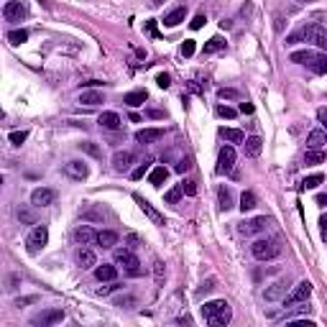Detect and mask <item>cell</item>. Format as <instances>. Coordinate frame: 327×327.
<instances>
[{
    "label": "cell",
    "mask_w": 327,
    "mask_h": 327,
    "mask_svg": "<svg viewBox=\"0 0 327 327\" xmlns=\"http://www.w3.org/2000/svg\"><path fill=\"white\" fill-rule=\"evenodd\" d=\"M202 317H205L212 327H225L230 322L233 312H230V304L225 299H212L202 304Z\"/></svg>",
    "instance_id": "6da1fadb"
},
{
    "label": "cell",
    "mask_w": 327,
    "mask_h": 327,
    "mask_svg": "<svg viewBox=\"0 0 327 327\" xmlns=\"http://www.w3.org/2000/svg\"><path fill=\"white\" fill-rule=\"evenodd\" d=\"M251 253H253V258H258V261H271V258H276L281 253V245L274 238H258L251 245Z\"/></svg>",
    "instance_id": "7a4b0ae2"
},
{
    "label": "cell",
    "mask_w": 327,
    "mask_h": 327,
    "mask_svg": "<svg viewBox=\"0 0 327 327\" xmlns=\"http://www.w3.org/2000/svg\"><path fill=\"white\" fill-rule=\"evenodd\" d=\"M115 266H123L131 276L141 274V261L136 258V253H133L131 248H118L115 251Z\"/></svg>",
    "instance_id": "3957f363"
},
{
    "label": "cell",
    "mask_w": 327,
    "mask_h": 327,
    "mask_svg": "<svg viewBox=\"0 0 327 327\" xmlns=\"http://www.w3.org/2000/svg\"><path fill=\"white\" fill-rule=\"evenodd\" d=\"M309 294H312V284L309 281H299L289 294H284V307L291 309V307H297V304H304L309 299Z\"/></svg>",
    "instance_id": "277c9868"
},
{
    "label": "cell",
    "mask_w": 327,
    "mask_h": 327,
    "mask_svg": "<svg viewBox=\"0 0 327 327\" xmlns=\"http://www.w3.org/2000/svg\"><path fill=\"white\" fill-rule=\"evenodd\" d=\"M49 243V228L46 225H36L31 230V235L26 238V245H28V253H39L44 251V245Z\"/></svg>",
    "instance_id": "5b68a950"
},
{
    "label": "cell",
    "mask_w": 327,
    "mask_h": 327,
    "mask_svg": "<svg viewBox=\"0 0 327 327\" xmlns=\"http://www.w3.org/2000/svg\"><path fill=\"white\" fill-rule=\"evenodd\" d=\"M299 36H302V39H307V41H312L317 49H327V31H325L320 23L304 26V28L299 31Z\"/></svg>",
    "instance_id": "8992f818"
},
{
    "label": "cell",
    "mask_w": 327,
    "mask_h": 327,
    "mask_svg": "<svg viewBox=\"0 0 327 327\" xmlns=\"http://www.w3.org/2000/svg\"><path fill=\"white\" fill-rule=\"evenodd\" d=\"M64 320V309H41L39 314L31 317V325H39V327H51L56 322Z\"/></svg>",
    "instance_id": "52a82bcc"
},
{
    "label": "cell",
    "mask_w": 327,
    "mask_h": 327,
    "mask_svg": "<svg viewBox=\"0 0 327 327\" xmlns=\"http://www.w3.org/2000/svg\"><path fill=\"white\" fill-rule=\"evenodd\" d=\"M3 16H5V21L16 23V21H23L28 16V8L21 3V0H8L5 8H3Z\"/></svg>",
    "instance_id": "ba28073f"
},
{
    "label": "cell",
    "mask_w": 327,
    "mask_h": 327,
    "mask_svg": "<svg viewBox=\"0 0 327 327\" xmlns=\"http://www.w3.org/2000/svg\"><path fill=\"white\" fill-rule=\"evenodd\" d=\"M289 284H291L289 276H281L279 281H274V284L263 291V299H266V302H276V299H281V297H284L286 291H289Z\"/></svg>",
    "instance_id": "9c48e42d"
},
{
    "label": "cell",
    "mask_w": 327,
    "mask_h": 327,
    "mask_svg": "<svg viewBox=\"0 0 327 327\" xmlns=\"http://www.w3.org/2000/svg\"><path fill=\"white\" fill-rule=\"evenodd\" d=\"M54 199H56V192L54 189L39 187V189H33V195H31V205L33 207H49V205H54Z\"/></svg>",
    "instance_id": "30bf717a"
},
{
    "label": "cell",
    "mask_w": 327,
    "mask_h": 327,
    "mask_svg": "<svg viewBox=\"0 0 327 327\" xmlns=\"http://www.w3.org/2000/svg\"><path fill=\"white\" fill-rule=\"evenodd\" d=\"M235 166V149L233 146H222L218 153V174H228Z\"/></svg>",
    "instance_id": "8fae6325"
},
{
    "label": "cell",
    "mask_w": 327,
    "mask_h": 327,
    "mask_svg": "<svg viewBox=\"0 0 327 327\" xmlns=\"http://www.w3.org/2000/svg\"><path fill=\"white\" fill-rule=\"evenodd\" d=\"M133 199H136V202H138V207L143 210V215H146V218H149V220H151L153 225H164V215H161V212H159V210H156V207L151 205V202H149V199H143L141 195H136V197H133Z\"/></svg>",
    "instance_id": "7c38bea8"
},
{
    "label": "cell",
    "mask_w": 327,
    "mask_h": 327,
    "mask_svg": "<svg viewBox=\"0 0 327 327\" xmlns=\"http://www.w3.org/2000/svg\"><path fill=\"white\" fill-rule=\"evenodd\" d=\"M133 161H136V153L133 151H118L112 156V169H115V172H128L133 166Z\"/></svg>",
    "instance_id": "4fadbf2b"
},
{
    "label": "cell",
    "mask_w": 327,
    "mask_h": 327,
    "mask_svg": "<svg viewBox=\"0 0 327 327\" xmlns=\"http://www.w3.org/2000/svg\"><path fill=\"white\" fill-rule=\"evenodd\" d=\"M263 151V141L258 136H251V138H243V153L248 156V159H258Z\"/></svg>",
    "instance_id": "5bb4252c"
},
{
    "label": "cell",
    "mask_w": 327,
    "mask_h": 327,
    "mask_svg": "<svg viewBox=\"0 0 327 327\" xmlns=\"http://www.w3.org/2000/svg\"><path fill=\"white\" fill-rule=\"evenodd\" d=\"M77 266L82 268V271H87V268H95L97 266V256H95V251H89V248H80L77 251Z\"/></svg>",
    "instance_id": "9a60e30c"
},
{
    "label": "cell",
    "mask_w": 327,
    "mask_h": 327,
    "mask_svg": "<svg viewBox=\"0 0 327 327\" xmlns=\"http://www.w3.org/2000/svg\"><path fill=\"white\" fill-rule=\"evenodd\" d=\"M64 174L72 176V179H77V182H82V179L89 176V169H87V164H82V161H69V164L64 166Z\"/></svg>",
    "instance_id": "2e32d148"
},
{
    "label": "cell",
    "mask_w": 327,
    "mask_h": 327,
    "mask_svg": "<svg viewBox=\"0 0 327 327\" xmlns=\"http://www.w3.org/2000/svg\"><path fill=\"white\" fill-rule=\"evenodd\" d=\"M184 18H187V5H179V8L169 10V13L164 16V26H166V28H176Z\"/></svg>",
    "instance_id": "e0dca14e"
},
{
    "label": "cell",
    "mask_w": 327,
    "mask_h": 327,
    "mask_svg": "<svg viewBox=\"0 0 327 327\" xmlns=\"http://www.w3.org/2000/svg\"><path fill=\"white\" fill-rule=\"evenodd\" d=\"M97 123H100V128H105V131H118V128L123 126L120 115H118V112H112V110L103 112V115L97 118Z\"/></svg>",
    "instance_id": "ac0fdd59"
},
{
    "label": "cell",
    "mask_w": 327,
    "mask_h": 327,
    "mask_svg": "<svg viewBox=\"0 0 327 327\" xmlns=\"http://www.w3.org/2000/svg\"><path fill=\"white\" fill-rule=\"evenodd\" d=\"M95 230L89 228V225H80V228L74 230V243L77 245H92L95 243Z\"/></svg>",
    "instance_id": "d6986e66"
},
{
    "label": "cell",
    "mask_w": 327,
    "mask_h": 327,
    "mask_svg": "<svg viewBox=\"0 0 327 327\" xmlns=\"http://www.w3.org/2000/svg\"><path fill=\"white\" fill-rule=\"evenodd\" d=\"M161 136H164L161 128H141L136 133V141L138 143H156V141H161Z\"/></svg>",
    "instance_id": "ffe728a7"
},
{
    "label": "cell",
    "mask_w": 327,
    "mask_h": 327,
    "mask_svg": "<svg viewBox=\"0 0 327 327\" xmlns=\"http://www.w3.org/2000/svg\"><path fill=\"white\" fill-rule=\"evenodd\" d=\"M266 225H268V220H266V218H253V220H248V222H243V225H240V233H243V235L263 233V230H266Z\"/></svg>",
    "instance_id": "44dd1931"
},
{
    "label": "cell",
    "mask_w": 327,
    "mask_h": 327,
    "mask_svg": "<svg viewBox=\"0 0 327 327\" xmlns=\"http://www.w3.org/2000/svg\"><path fill=\"white\" fill-rule=\"evenodd\" d=\"M95 243L103 248H112V245H118V233L115 230H100L95 235Z\"/></svg>",
    "instance_id": "7402d4cb"
},
{
    "label": "cell",
    "mask_w": 327,
    "mask_h": 327,
    "mask_svg": "<svg viewBox=\"0 0 327 327\" xmlns=\"http://www.w3.org/2000/svg\"><path fill=\"white\" fill-rule=\"evenodd\" d=\"M95 276H97V281H115V276H118V268H115V266H110V263L95 266Z\"/></svg>",
    "instance_id": "603a6c76"
},
{
    "label": "cell",
    "mask_w": 327,
    "mask_h": 327,
    "mask_svg": "<svg viewBox=\"0 0 327 327\" xmlns=\"http://www.w3.org/2000/svg\"><path fill=\"white\" fill-rule=\"evenodd\" d=\"M325 143H327V136H325L322 128H314L309 136H307V146H309V149H322Z\"/></svg>",
    "instance_id": "cb8c5ba5"
},
{
    "label": "cell",
    "mask_w": 327,
    "mask_h": 327,
    "mask_svg": "<svg viewBox=\"0 0 327 327\" xmlns=\"http://www.w3.org/2000/svg\"><path fill=\"white\" fill-rule=\"evenodd\" d=\"M169 179V169L166 166H156V169H151V174H149V182L153 184V187H161L164 182Z\"/></svg>",
    "instance_id": "d4e9b609"
},
{
    "label": "cell",
    "mask_w": 327,
    "mask_h": 327,
    "mask_svg": "<svg viewBox=\"0 0 327 327\" xmlns=\"http://www.w3.org/2000/svg\"><path fill=\"white\" fill-rule=\"evenodd\" d=\"M220 138H225L228 143H243L245 133L238 131V128H220Z\"/></svg>",
    "instance_id": "484cf974"
},
{
    "label": "cell",
    "mask_w": 327,
    "mask_h": 327,
    "mask_svg": "<svg viewBox=\"0 0 327 327\" xmlns=\"http://www.w3.org/2000/svg\"><path fill=\"white\" fill-rule=\"evenodd\" d=\"M146 89H136V92H128L126 97H123V103L126 105H131V108H138V105H143L146 103Z\"/></svg>",
    "instance_id": "4316f807"
},
{
    "label": "cell",
    "mask_w": 327,
    "mask_h": 327,
    "mask_svg": "<svg viewBox=\"0 0 327 327\" xmlns=\"http://www.w3.org/2000/svg\"><path fill=\"white\" fill-rule=\"evenodd\" d=\"M80 103H85V105H100V103H105L103 100V92H97V89H87V92H82L80 95Z\"/></svg>",
    "instance_id": "83f0119b"
},
{
    "label": "cell",
    "mask_w": 327,
    "mask_h": 327,
    "mask_svg": "<svg viewBox=\"0 0 327 327\" xmlns=\"http://www.w3.org/2000/svg\"><path fill=\"white\" fill-rule=\"evenodd\" d=\"M225 49V39L222 36H212L205 46H202V54H215V51H222Z\"/></svg>",
    "instance_id": "f1b7e54d"
},
{
    "label": "cell",
    "mask_w": 327,
    "mask_h": 327,
    "mask_svg": "<svg viewBox=\"0 0 327 327\" xmlns=\"http://www.w3.org/2000/svg\"><path fill=\"white\" fill-rule=\"evenodd\" d=\"M218 199H220V210H222V212H228V210L233 207V192H230L228 187H220Z\"/></svg>",
    "instance_id": "f546056e"
},
{
    "label": "cell",
    "mask_w": 327,
    "mask_h": 327,
    "mask_svg": "<svg viewBox=\"0 0 327 327\" xmlns=\"http://www.w3.org/2000/svg\"><path fill=\"white\" fill-rule=\"evenodd\" d=\"M307 66H312L317 74H325V72H327V56H325V54H314Z\"/></svg>",
    "instance_id": "4dcf8cb0"
},
{
    "label": "cell",
    "mask_w": 327,
    "mask_h": 327,
    "mask_svg": "<svg viewBox=\"0 0 327 327\" xmlns=\"http://www.w3.org/2000/svg\"><path fill=\"white\" fill-rule=\"evenodd\" d=\"M322 161H325V153H322V149H309L307 153H304V164H307V166L322 164Z\"/></svg>",
    "instance_id": "1f68e13d"
},
{
    "label": "cell",
    "mask_w": 327,
    "mask_h": 327,
    "mask_svg": "<svg viewBox=\"0 0 327 327\" xmlns=\"http://www.w3.org/2000/svg\"><path fill=\"white\" fill-rule=\"evenodd\" d=\"M8 41L13 44V46H18V44L28 41V31H23V28H16V31H10V33H8Z\"/></svg>",
    "instance_id": "d6a6232c"
},
{
    "label": "cell",
    "mask_w": 327,
    "mask_h": 327,
    "mask_svg": "<svg viewBox=\"0 0 327 327\" xmlns=\"http://www.w3.org/2000/svg\"><path fill=\"white\" fill-rule=\"evenodd\" d=\"M322 174H312V176H307V179H302V189H317L320 184H322Z\"/></svg>",
    "instance_id": "836d02e7"
},
{
    "label": "cell",
    "mask_w": 327,
    "mask_h": 327,
    "mask_svg": "<svg viewBox=\"0 0 327 327\" xmlns=\"http://www.w3.org/2000/svg\"><path fill=\"white\" fill-rule=\"evenodd\" d=\"M312 56H314V51H309V49H307V51H294V54L289 56V59L294 62V64H309Z\"/></svg>",
    "instance_id": "e575fe53"
},
{
    "label": "cell",
    "mask_w": 327,
    "mask_h": 327,
    "mask_svg": "<svg viewBox=\"0 0 327 327\" xmlns=\"http://www.w3.org/2000/svg\"><path fill=\"white\" fill-rule=\"evenodd\" d=\"M256 207V195L253 192H243L240 195V210L245 212V210H253Z\"/></svg>",
    "instance_id": "d590c367"
},
{
    "label": "cell",
    "mask_w": 327,
    "mask_h": 327,
    "mask_svg": "<svg viewBox=\"0 0 327 327\" xmlns=\"http://www.w3.org/2000/svg\"><path fill=\"white\" fill-rule=\"evenodd\" d=\"M18 220L26 222V225H36V215H33V210H28V207H21L18 210Z\"/></svg>",
    "instance_id": "8d00e7d4"
},
{
    "label": "cell",
    "mask_w": 327,
    "mask_h": 327,
    "mask_svg": "<svg viewBox=\"0 0 327 327\" xmlns=\"http://www.w3.org/2000/svg\"><path fill=\"white\" fill-rule=\"evenodd\" d=\"M179 199H182V187H172L164 195V202H169V205H176Z\"/></svg>",
    "instance_id": "74e56055"
},
{
    "label": "cell",
    "mask_w": 327,
    "mask_h": 327,
    "mask_svg": "<svg viewBox=\"0 0 327 327\" xmlns=\"http://www.w3.org/2000/svg\"><path fill=\"white\" fill-rule=\"evenodd\" d=\"M8 138H10V143H13V146H23L26 138H28V131H13Z\"/></svg>",
    "instance_id": "f35d334b"
},
{
    "label": "cell",
    "mask_w": 327,
    "mask_h": 327,
    "mask_svg": "<svg viewBox=\"0 0 327 327\" xmlns=\"http://www.w3.org/2000/svg\"><path fill=\"white\" fill-rule=\"evenodd\" d=\"M215 112H218L220 118H228V120H233V118H235V110H233L230 105H218V108H215Z\"/></svg>",
    "instance_id": "ab89813d"
},
{
    "label": "cell",
    "mask_w": 327,
    "mask_h": 327,
    "mask_svg": "<svg viewBox=\"0 0 327 327\" xmlns=\"http://www.w3.org/2000/svg\"><path fill=\"white\" fill-rule=\"evenodd\" d=\"M179 54H182L184 59H189V56L195 54V41H192V39H187V41L182 44V49H179Z\"/></svg>",
    "instance_id": "60d3db41"
},
{
    "label": "cell",
    "mask_w": 327,
    "mask_h": 327,
    "mask_svg": "<svg viewBox=\"0 0 327 327\" xmlns=\"http://www.w3.org/2000/svg\"><path fill=\"white\" fill-rule=\"evenodd\" d=\"M80 215H82V220H103V212H97V210H92V207L82 210Z\"/></svg>",
    "instance_id": "b9f144b4"
},
{
    "label": "cell",
    "mask_w": 327,
    "mask_h": 327,
    "mask_svg": "<svg viewBox=\"0 0 327 327\" xmlns=\"http://www.w3.org/2000/svg\"><path fill=\"white\" fill-rule=\"evenodd\" d=\"M205 23H207V16H205V13H197L195 18H192V23H189V26H192V31H199Z\"/></svg>",
    "instance_id": "7bdbcfd3"
},
{
    "label": "cell",
    "mask_w": 327,
    "mask_h": 327,
    "mask_svg": "<svg viewBox=\"0 0 327 327\" xmlns=\"http://www.w3.org/2000/svg\"><path fill=\"white\" fill-rule=\"evenodd\" d=\"M146 172H149V161L133 169V172H131V179H136V182H138V179H143V174H146Z\"/></svg>",
    "instance_id": "ee69618b"
},
{
    "label": "cell",
    "mask_w": 327,
    "mask_h": 327,
    "mask_svg": "<svg viewBox=\"0 0 327 327\" xmlns=\"http://www.w3.org/2000/svg\"><path fill=\"white\" fill-rule=\"evenodd\" d=\"M126 243H128V248H131V251H136V248H138V245H141L143 240L138 238L136 233H128V235H126Z\"/></svg>",
    "instance_id": "f6af8a7d"
},
{
    "label": "cell",
    "mask_w": 327,
    "mask_h": 327,
    "mask_svg": "<svg viewBox=\"0 0 327 327\" xmlns=\"http://www.w3.org/2000/svg\"><path fill=\"white\" fill-rule=\"evenodd\" d=\"M182 195L195 197V195H197V182H184V184H182Z\"/></svg>",
    "instance_id": "bcb514c9"
},
{
    "label": "cell",
    "mask_w": 327,
    "mask_h": 327,
    "mask_svg": "<svg viewBox=\"0 0 327 327\" xmlns=\"http://www.w3.org/2000/svg\"><path fill=\"white\" fill-rule=\"evenodd\" d=\"M153 276H156V284H161V281H164V263L161 261L153 263Z\"/></svg>",
    "instance_id": "7dc6e473"
},
{
    "label": "cell",
    "mask_w": 327,
    "mask_h": 327,
    "mask_svg": "<svg viewBox=\"0 0 327 327\" xmlns=\"http://www.w3.org/2000/svg\"><path fill=\"white\" fill-rule=\"evenodd\" d=\"M146 33L153 39H159V28H156V21H146Z\"/></svg>",
    "instance_id": "c3c4849f"
},
{
    "label": "cell",
    "mask_w": 327,
    "mask_h": 327,
    "mask_svg": "<svg viewBox=\"0 0 327 327\" xmlns=\"http://www.w3.org/2000/svg\"><path fill=\"white\" fill-rule=\"evenodd\" d=\"M156 85H159L161 89H166L169 85H172V77H169V74H164V72H161L159 77H156Z\"/></svg>",
    "instance_id": "681fc988"
},
{
    "label": "cell",
    "mask_w": 327,
    "mask_h": 327,
    "mask_svg": "<svg viewBox=\"0 0 327 327\" xmlns=\"http://www.w3.org/2000/svg\"><path fill=\"white\" fill-rule=\"evenodd\" d=\"M80 146H82V149H85L89 156H100V149H97L95 143H89V141H87V143H80Z\"/></svg>",
    "instance_id": "f907efd6"
},
{
    "label": "cell",
    "mask_w": 327,
    "mask_h": 327,
    "mask_svg": "<svg viewBox=\"0 0 327 327\" xmlns=\"http://www.w3.org/2000/svg\"><path fill=\"white\" fill-rule=\"evenodd\" d=\"M189 169H192V161H189V159H182V161H179V164H176V172H179V174H184V172H189Z\"/></svg>",
    "instance_id": "816d5d0a"
},
{
    "label": "cell",
    "mask_w": 327,
    "mask_h": 327,
    "mask_svg": "<svg viewBox=\"0 0 327 327\" xmlns=\"http://www.w3.org/2000/svg\"><path fill=\"white\" fill-rule=\"evenodd\" d=\"M115 289H120V284H110V286H100V289H97V294H110V291H115Z\"/></svg>",
    "instance_id": "f5cc1de1"
},
{
    "label": "cell",
    "mask_w": 327,
    "mask_h": 327,
    "mask_svg": "<svg viewBox=\"0 0 327 327\" xmlns=\"http://www.w3.org/2000/svg\"><path fill=\"white\" fill-rule=\"evenodd\" d=\"M320 233H322V240H327V218H320Z\"/></svg>",
    "instance_id": "db71d44e"
},
{
    "label": "cell",
    "mask_w": 327,
    "mask_h": 327,
    "mask_svg": "<svg viewBox=\"0 0 327 327\" xmlns=\"http://www.w3.org/2000/svg\"><path fill=\"white\" fill-rule=\"evenodd\" d=\"M220 100H225V97H238V92H235V89H220Z\"/></svg>",
    "instance_id": "11a10c76"
},
{
    "label": "cell",
    "mask_w": 327,
    "mask_h": 327,
    "mask_svg": "<svg viewBox=\"0 0 327 327\" xmlns=\"http://www.w3.org/2000/svg\"><path fill=\"white\" fill-rule=\"evenodd\" d=\"M240 112H243V115H251V112H253V105L251 103H240V108H238Z\"/></svg>",
    "instance_id": "9f6ffc18"
},
{
    "label": "cell",
    "mask_w": 327,
    "mask_h": 327,
    "mask_svg": "<svg viewBox=\"0 0 327 327\" xmlns=\"http://www.w3.org/2000/svg\"><path fill=\"white\" fill-rule=\"evenodd\" d=\"M187 87H189V92H197V95H202V87H199L195 80H192V82H187Z\"/></svg>",
    "instance_id": "6f0895ef"
},
{
    "label": "cell",
    "mask_w": 327,
    "mask_h": 327,
    "mask_svg": "<svg viewBox=\"0 0 327 327\" xmlns=\"http://www.w3.org/2000/svg\"><path fill=\"white\" fill-rule=\"evenodd\" d=\"M128 304H133V299H131V297H126V299H118V302H115V307H128Z\"/></svg>",
    "instance_id": "680465c9"
},
{
    "label": "cell",
    "mask_w": 327,
    "mask_h": 327,
    "mask_svg": "<svg viewBox=\"0 0 327 327\" xmlns=\"http://www.w3.org/2000/svg\"><path fill=\"white\" fill-rule=\"evenodd\" d=\"M317 118H320V123H325V118H327V110H325V108L317 110Z\"/></svg>",
    "instance_id": "91938a15"
},
{
    "label": "cell",
    "mask_w": 327,
    "mask_h": 327,
    "mask_svg": "<svg viewBox=\"0 0 327 327\" xmlns=\"http://www.w3.org/2000/svg\"><path fill=\"white\" fill-rule=\"evenodd\" d=\"M149 115H151V118H164V112H161V110H149Z\"/></svg>",
    "instance_id": "94428289"
},
{
    "label": "cell",
    "mask_w": 327,
    "mask_h": 327,
    "mask_svg": "<svg viewBox=\"0 0 327 327\" xmlns=\"http://www.w3.org/2000/svg\"><path fill=\"white\" fill-rule=\"evenodd\" d=\"M325 202H327V197H325V195H317V205H320V207L325 205Z\"/></svg>",
    "instance_id": "6125c7cd"
},
{
    "label": "cell",
    "mask_w": 327,
    "mask_h": 327,
    "mask_svg": "<svg viewBox=\"0 0 327 327\" xmlns=\"http://www.w3.org/2000/svg\"><path fill=\"white\" fill-rule=\"evenodd\" d=\"M5 118V112H3V108H0V120H3Z\"/></svg>",
    "instance_id": "be15d7a7"
},
{
    "label": "cell",
    "mask_w": 327,
    "mask_h": 327,
    "mask_svg": "<svg viewBox=\"0 0 327 327\" xmlns=\"http://www.w3.org/2000/svg\"><path fill=\"white\" fill-rule=\"evenodd\" d=\"M299 3H312V0H299Z\"/></svg>",
    "instance_id": "e7e4bbea"
},
{
    "label": "cell",
    "mask_w": 327,
    "mask_h": 327,
    "mask_svg": "<svg viewBox=\"0 0 327 327\" xmlns=\"http://www.w3.org/2000/svg\"><path fill=\"white\" fill-rule=\"evenodd\" d=\"M0 184H3V176H0Z\"/></svg>",
    "instance_id": "03108f58"
}]
</instances>
